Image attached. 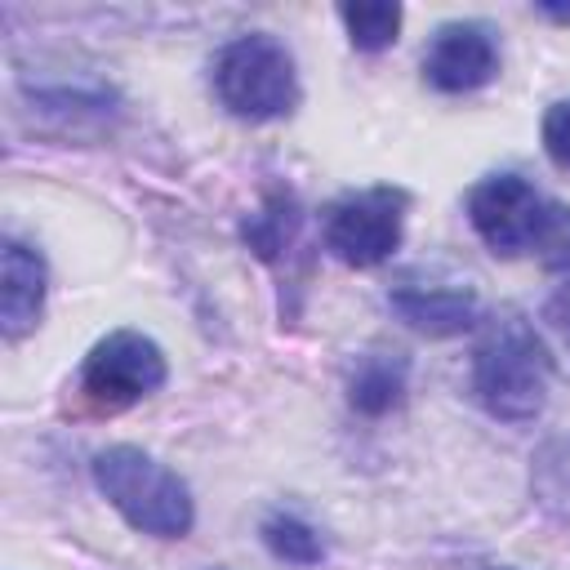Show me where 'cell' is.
<instances>
[{"label": "cell", "instance_id": "17", "mask_svg": "<svg viewBox=\"0 0 570 570\" xmlns=\"http://www.w3.org/2000/svg\"><path fill=\"white\" fill-rule=\"evenodd\" d=\"M539 13H543V18H552V22H566V27H570V9H557V4H539Z\"/></svg>", "mask_w": 570, "mask_h": 570}, {"label": "cell", "instance_id": "5", "mask_svg": "<svg viewBox=\"0 0 570 570\" xmlns=\"http://www.w3.org/2000/svg\"><path fill=\"white\" fill-rule=\"evenodd\" d=\"M169 365L156 338L138 330H111L98 338L80 365V392L102 410H125L142 396H151L165 383Z\"/></svg>", "mask_w": 570, "mask_h": 570}, {"label": "cell", "instance_id": "14", "mask_svg": "<svg viewBox=\"0 0 570 570\" xmlns=\"http://www.w3.org/2000/svg\"><path fill=\"white\" fill-rule=\"evenodd\" d=\"M543 267L552 272H566L570 276V205L561 200H548L543 209V223H539V236H534V249Z\"/></svg>", "mask_w": 570, "mask_h": 570}, {"label": "cell", "instance_id": "4", "mask_svg": "<svg viewBox=\"0 0 570 570\" xmlns=\"http://www.w3.org/2000/svg\"><path fill=\"white\" fill-rule=\"evenodd\" d=\"M405 205H410V196L401 187L343 191L321 218L325 249L347 267H374V263L392 258V249L401 245V232H405Z\"/></svg>", "mask_w": 570, "mask_h": 570}, {"label": "cell", "instance_id": "18", "mask_svg": "<svg viewBox=\"0 0 570 570\" xmlns=\"http://www.w3.org/2000/svg\"><path fill=\"white\" fill-rule=\"evenodd\" d=\"M485 570H508V566H485Z\"/></svg>", "mask_w": 570, "mask_h": 570}, {"label": "cell", "instance_id": "10", "mask_svg": "<svg viewBox=\"0 0 570 570\" xmlns=\"http://www.w3.org/2000/svg\"><path fill=\"white\" fill-rule=\"evenodd\" d=\"M401 396H405V356H396V352H374V356H361V361H356L352 383H347L352 410L379 419V414H387L392 405H401Z\"/></svg>", "mask_w": 570, "mask_h": 570}, {"label": "cell", "instance_id": "7", "mask_svg": "<svg viewBox=\"0 0 570 570\" xmlns=\"http://www.w3.org/2000/svg\"><path fill=\"white\" fill-rule=\"evenodd\" d=\"M499 76V45L485 22H445L423 49V80L441 94H472Z\"/></svg>", "mask_w": 570, "mask_h": 570}, {"label": "cell", "instance_id": "9", "mask_svg": "<svg viewBox=\"0 0 570 570\" xmlns=\"http://www.w3.org/2000/svg\"><path fill=\"white\" fill-rule=\"evenodd\" d=\"M45 258L22 245V240H4V267H0V330L9 343H18L22 334L36 330L40 312H45Z\"/></svg>", "mask_w": 570, "mask_h": 570}, {"label": "cell", "instance_id": "3", "mask_svg": "<svg viewBox=\"0 0 570 570\" xmlns=\"http://www.w3.org/2000/svg\"><path fill=\"white\" fill-rule=\"evenodd\" d=\"M214 94L240 120L289 116L298 107L294 53L276 36H267V31L236 36L214 58Z\"/></svg>", "mask_w": 570, "mask_h": 570}, {"label": "cell", "instance_id": "12", "mask_svg": "<svg viewBox=\"0 0 570 570\" xmlns=\"http://www.w3.org/2000/svg\"><path fill=\"white\" fill-rule=\"evenodd\" d=\"M263 543L272 557L289 561V566H316L325 557V543L321 534L303 521V517H289V512H272L263 521Z\"/></svg>", "mask_w": 570, "mask_h": 570}, {"label": "cell", "instance_id": "8", "mask_svg": "<svg viewBox=\"0 0 570 570\" xmlns=\"http://www.w3.org/2000/svg\"><path fill=\"white\" fill-rule=\"evenodd\" d=\"M392 312L432 338H450L476 325V294L468 285H419V281H401L387 294Z\"/></svg>", "mask_w": 570, "mask_h": 570}, {"label": "cell", "instance_id": "13", "mask_svg": "<svg viewBox=\"0 0 570 570\" xmlns=\"http://www.w3.org/2000/svg\"><path fill=\"white\" fill-rule=\"evenodd\" d=\"M294 227H298V209L285 191H272L267 205L245 223V240L263 254V258H276L289 240H294Z\"/></svg>", "mask_w": 570, "mask_h": 570}, {"label": "cell", "instance_id": "6", "mask_svg": "<svg viewBox=\"0 0 570 570\" xmlns=\"http://www.w3.org/2000/svg\"><path fill=\"white\" fill-rule=\"evenodd\" d=\"M543 209H548V196H539L521 174H490L468 191V218L476 236L490 245V254H503V258L534 249Z\"/></svg>", "mask_w": 570, "mask_h": 570}, {"label": "cell", "instance_id": "15", "mask_svg": "<svg viewBox=\"0 0 570 570\" xmlns=\"http://www.w3.org/2000/svg\"><path fill=\"white\" fill-rule=\"evenodd\" d=\"M543 151L557 169L570 174V98H557L548 111H543Z\"/></svg>", "mask_w": 570, "mask_h": 570}, {"label": "cell", "instance_id": "2", "mask_svg": "<svg viewBox=\"0 0 570 570\" xmlns=\"http://www.w3.org/2000/svg\"><path fill=\"white\" fill-rule=\"evenodd\" d=\"M94 485L142 534L183 539L196 521L187 481L138 445H107L94 454Z\"/></svg>", "mask_w": 570, "mask_h": 570}, {"label": "cell", "instance_id": "1", "mask_svg": "<svg viewBox=\"0 0 570 570\" xmlns=\"http://www.w3.org/2000/svg\"><path fill=\"white\" fill-rule=\"evenodd\" d=\"M552 383V356L521 312H499L481 325L472 347V392L485 414L503 423H530Z\"/></svg>", "mask_w": 570, "mask_h": 570}, {"label": "cell", "instance_id": "16", "mask_svg": "<svg viewBox=\"0 0 570 570\" xmlns=\"http://www.w3.org/2000/svg\"><path fill=\"white\" fill-rule=\"evenodd\" d=\"M543 321L561 334V343L570 347V281L566 285H557L552 294H548V303H543Z\"/></svg>", "mask_w": 570, "mask_h": 570}, {"label": "cell", "instance_id": "11", "mask_svg": "<svg viewBox=\"0 0 570 570\" xmlns=\"http://www.w3.org/2000/svg\"><path fill=\"white\" fill-rule=\"evenodd\" d=\"M338 18L347 27V40L352 49L361 53H379L396 40L401 31V4H387V0H365V4H338Z\"/></svg>", "mask_w": 570, "mask_h": 570}]
</instances>
